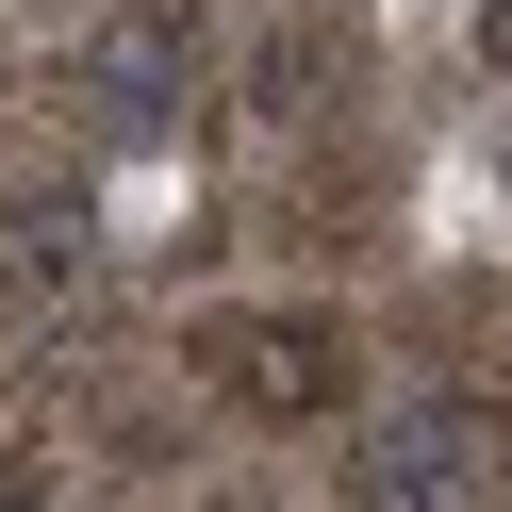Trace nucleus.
<instances>
[{"instance_id":"obj_2","label":"nucleus","mask_w":512,"mask_h":512,"mask_svg":"<svg viewBox=\"0 0 512 512\" xmlns=\"http://www.w3.org/2000/svg\"><path fill=\"white\" fill-rule=\"evenodd\" d=\"M166 67H182L166 17H149V34H116V116H166Z\"/></svg>"},{"instance_id":"obj_1","label":"nucleus","mask_w":512,"mask_h":512,"mask_svg":"<svg viewBox=\"0 0 512 512\" xmlns=\"http://www.w3.org/2000/svg\"><path fill=\"white\" fill-rule=\"evenodd\" d=\"M446 479H463V430H446V413H413V430H380V496H364V512H430Z\"/></svg>"}]
</instances>
